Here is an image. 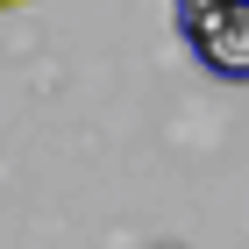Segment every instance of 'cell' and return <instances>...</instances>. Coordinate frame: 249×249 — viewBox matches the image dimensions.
I'll return each instance as SVG.
<instances>
[{"mask_svg": "<svg viewBox=\"0 0 249 249\" xmlns=\"http://www.w3.org/2000/svg\"><path fill=\"white\" fill-rule=\"evenodd\" d=\"M178 36L213 78L249 86V0H192L178 7Z\"/></svg>", "mask_w": 249, "mask_h": 249, "instance_id": "6da1fadb", "label": "cell"}, {"mask_svg": "<svg viewBox=\"0 0 249 249\" xmlns=\"http://www.w3.org/2000/svg\"><path fill=\"white\" fill-rule=\"evenodd\" d=\"M0 7H21V0H0Z\"/></svg>", "mask_w": 249, "mask_h": 249, "instance_id": "7a4b0ae2", "label": "cell"}, {"mask_svg": "<svg viewBox=\"0 0 249 249\" xmlns=\"http://www.w3.org/2000/svg\"><path fill=\"white\" fill-rule=\"evenodd\" d=\"M171 7H192V0H171Z\"/></svg>", "mask_w": 249, "mask_h": 249, "instance_id": "3957f363", "label": "cell"}]
</instances>
